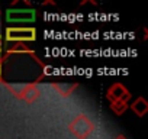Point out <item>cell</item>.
<instances>
[{"instance_id":"11","label":"cell","mask_w":148,"mask_h":139,"mask_svg":"<svg viewBox=\"0 0 148 139\" xmlns=\"http://www.w3.org/2000/svg\"><path fill=\"white\" fill-rule=\"evenodd\" d=\"M115 139H128V138H126L125 135H118V136H116Z\"/></svg>"},{"instance_id":"4","label":"cell","mask_w":148,"mask_h":139,"mask_svg":"<svg viewBox=\"0 0 148 139\" xmlns=\"http://www.w3.org/2000/svg\"><path fill=\"white\" fill-rule=\"evenodd\" d=\"M36 18V12L34 9H10L6 12L8 22H34Z\"/></svg>"},{"instance_id":"8","label":"cell","mask_w":148,"mask_h":139,"mask_svg":"<svg viewBox=\"0 0 148 139\" xmlns=\"http://www.w3.org/2000/svg\"><path fill=\"white\" fill-rule=\"evenodd\" d=\"M110 110L116 114V116H122L128 109H129V104L126 102H112L110 103Z\"/></svg>"},{"instance_id":"10","label":"cell","mask_w":148,"mask_h":139,"mask_svg":"<svg viewBox=\"0 0 148 139\" xmlns=\"http://www.w3.org/2000/svg\"><path fill=\"white\" fill-rule=\"evenodd\" d=\"M2 35H0V59H2Z\"/></svg>"},{"instance_id":"1","label":"cell","mask_w":148,"mask_h":139,"mask_svg":"<svg viewBox=\"0 0 148 139\" xmlns=\"http://www.w3.org/2000/svg\"><path fill=\"white\" fill-rule=\"evenodd\" d=\"M3 84L16 99L28 104H32L41 96V89L38 87V84H34V83H10L9 84L3 81Z\"/></svg>"},{"instance_id":"6","label":"cell","mask_w":148,"mask_h":139,"mask_svg":"<svg viewBox=\"0 0 148 139\" xmlns=\"http://www.w3.org/2000/svg\"><path fill=\"white\" fill-rule=\"evenodd\" d=\"M51 87L61 97H70L74 91L79 89V83H52Z\"/></svg>"},{"instance_id":"7","label":"cell","mask_w":148,"mask_h":139,"mask_svg":"<svg viewBox=\"0 0 148 139\" xmlns=\"http://www.w3.org/2000/svg\"><path fill=\"white\" fill-rule=\"evenodd\" d=\"M129 109L138 116V117H144L148 113V102L144 97H138L132 104H129Z\"/></svg>"},{"instance_id":"9","label":"cell","mask_w":148,"mask_h":139,"mask_svg":"<svg viewBox=\"0 0 148 139\" xmlns=\"http://www.w3.org/2000/svg\"><path fill=\"white\" fill-rule=\"evenodd\" d=\"M0 84H3V61L0 59Z\"/></svg>"},{"instance_id":"2","label":"cell","mask_w":148,"mask_h":139,"mask_svg":"<svg viewBox=\"0 0 148 139\" xmlns=\"http://www.w3.org/2000/svg\"><path fill=\"white\" fill-rule=\"evenodd\" d=\"M96 129V125L93 120H90L86 114H77L70 123H68V130L79 139H86L93 133Z\"/></svg>"},{"instance_id":"3","label":"cell","mask_w":148,"mask_h":139,"mask_svg":"<svg viewBox=\"0 0 148 139\" xmlns=\"http://www.w3.org/2000/svg\"><path fill=\"white\" fill-rule=\"evenodd\" d=\"M5 39L8 42L13 44H25V42H34L36 39V29L35 28H8Z\"/></svg>"},{"instance_id":"5","label":"cell","mask_w":148,"mask_h":139,"mask_svg":"<svg viewBox=\"0 0 148 139\" xmlns=\"http://www.w3.org/2000/svg\"><path fill=\"white\" fill-rule=\"evenodd\" d=\"M106 99L112 103V102H129L131 100V93L129 90L121 84V83H115L112 84L109 89H108V93H106Z\"/></svg>"}]
</instances>
